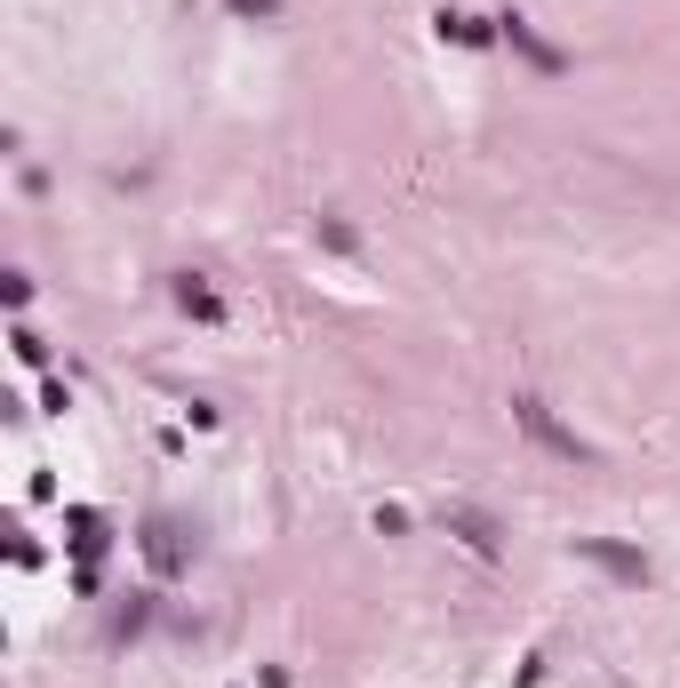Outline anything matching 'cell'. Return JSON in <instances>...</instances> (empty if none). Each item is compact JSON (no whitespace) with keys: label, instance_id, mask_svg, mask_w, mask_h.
<instances>
[{"label":"cell","instance_id":"cell-1","mask_svg":"<svg viewBox=\"0 0 680 688\" xmlns=\"http://www.w3.org/2000/svg\"><path fill=\"white\" fill-rule=\"evenodd\" d=\"M513 425L536 440V449H553L561 465H585V457H593L585 440H576V432H568V425H561V417H553V408H544L536 393H513Z\"/></svg>","mask_w":680,"mask_h":688},{"label":"cell","instance_id":"cell-2","mask_svg":"<svg viewBox=\"0 0 680 688\" xmlns=\"http://www.w3.org/2000/svg\"><path fill=\"white\" fill-rule=\"evenodd\" d=\"M576 553H585L593 569H608L617 584H649V561H640V553H625V544H608V536H576Z\"/></svg>","mask_w":680,"mask_h":688},{"label":"cell","instance_id":"cell-3","mask_svg":"<svg viewBox=\"0 0 680 688\" xmlns=\"http://www.w3.org/2000/svg\"><path fill=\"white\" fill-rule=\"evenodd\" d=\"M145 561H153L160 576L185 569V536H177V521H145Z\"/></svg>","mask_w":680,"mask_h":688},{"label":"cell","instance_id":"cell-4","mask_svg":"<svg viewBox=\"0 0 680 688\" xmlns=\"http://www.w3.org/2000/svg\"><path fill=\"white\" fill-rule=\"evenodd\" d=\"M177 304L192 321H224V304H217V289H209V272H177Z\"/></svg>","mask_w":680,"mask_h":688},{"label":"cell","instance_id":"cell-5","mask_svg":"<svg viewBox=\"0 0 680 688\" xmlns=\"http://www.w3.org/2000/svg\"><path fill=\"white\" fill-rule=\"evenodd\" d=\"M496 24H504V41H513V49L536 64V73H561V49H544L536 32H529V17H496Z\"/></svg>","mask_w":680,"mask_h":688},{"label":"cell","instance_id":"cell-6","mask_svg":"<svg viewBox=\"0 0 680 688\" xmlns=\"http://www.w3.org/2000/svg\"><path fill=\"white\" fill-rule=\"evenodd\" d=\"M449 529L472 544V553H496V521H489V512H449Z\"/></svg>","mask_w":680,"mask_h":688},{"label":"cell","instance_id":"cell-7","mask_svg":"<svg viewBox=\"0 0 680 688\" xmlns=\"http://www.w3.org/2000/svg\"><path fill=\"white\" fill-rule=\"evenodd\" d=\"M440 32H457V41H472V49L489 41V24H481V17H440Z\"/></svg>","mask_w":680,"mask_h":688},{"label":"cell","instance_id":"cell-8","mask_svg":"<svg viewBox=\"0 0 680 688\" xmlns=\"http://www.w3.org/2000/svg\"><path fill=\"white\" fill-rule=\"evenodd\" d=\"M321 240H328L336 257H353V225H345V217H321Z\"/></svg>","mask_w":680,"mask_h":688},{"label":"cell","instance_id":"cell-9","mask_svg":"<svg viewBox=\"0 0 680 688\" xmlns=\"http://www.w3.org/2000/svg\"><path fill=\"white\" fill-rule=\"evenodd\" d=\"M17 361H24V368H41V361H49V344L32 336V329H17Z\"/></svg>","mask_w":680,"mask_h":688},{"label":"cell","instance_id":"cell-10","mask_svg":"<svg viewBox=\"0 0 680 688\" xmlns=\"http://www.w3.org/2000/svg\"><path fill=\"white\" fill-rule=\"evenodd\" d=\"M232 17H281V0H232Z\"/></svg>","mask_w":680,"mask_h":688}]
</instances>
